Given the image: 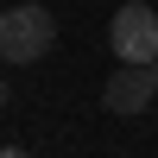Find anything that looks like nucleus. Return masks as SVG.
I'll return each instance as SVG.
<instances>
[{
	"mask_svg": "<svg viewBox=\"0 0 158 158\" xmlns=\"http://www.w3.org/2000/svg\"><path fill=\"white\" fill-rule=\"evenodd\" d=\"M51 44H57V19H51V6L19 0V6L0 13V63H38V57H51Z\"/></svg>",
	"mask_w": 158,
	"mask_h": 158,
	"instance_id": "nucleus-1",
	"label": "nucleus"
},
{
	"mask_svg": "<svg viewBox=\"0 0 158 158\" xmlns=\"http://www.w3.org/2000/svg\"><path fill=\"white\" fill-rule=\"evenodd\" d=\"M6 101H13V95H6V82H0V108H6Z\"/></svg>",
	"mask_w": 158,
	"mask_h": 158,
	"instance_id": "nucleus-5",
	"label": "nucleus"
},
{
	"mask_svg": "<svg viewBox=\"0 0 158 158\" xmlns=\"http://www.w3.org/2000/svg\"><path fill=\"white\" fill-rule=\"evenodd\" d=\"M108 44H114L120 63H158V6L127 0L114 13V25H108Z\"/></svg>",
	"mask_w": 158,
	"mask_h": 158,
	"instance_id": "nucleus-2",
	"label": "nucleus"
},
{
	"mask_svg": "<svg viewBox=\"0 0 158 158\" xmlns=\"http://www.w3.org/2000/svg\"><path fill=\"white\" fill-rule=\"evenodd\" d=\"M0 158H25V146H0Z\"/></svg>",
	"mask_w": 158,
	"mask_h": 158,
	"instance_id": "nucleus-4",
	"label": "nucleus"
},
{
	"mask_svg": "<svg viewBox=\"0 0 158 158\" xmlns=\"http://www.w3.org/2000/svg\"><path fill=\"white\" fill-rule=\"evenodd\" d=\"M152 95H158V70L152 63H120V70L108 76V89H101V108L127 120V114H146Z\"/></svg>",
	"mask_w": 158,
	"mask_h": 158,
	"instance_id": "nucleus-3",
	"label": "nucleus"
}]
</instances>
